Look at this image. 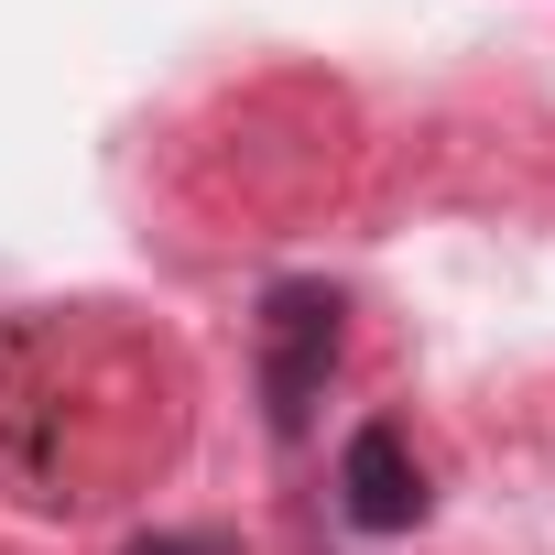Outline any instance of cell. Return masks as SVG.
<instances>
[{
  "mask_svg": "<svg viewBox=\"0 0 555 555\" xmlns=\"http://www.w3.org/2000/svg\"><path fill=\"white\" fill-rule=\"evenodd\" d=\"M338 512H349L360 533H414V522H425V468H414L403 425H360V436L338 447Z\"/></svg>",
  "mask_w": 555,
  "mask_h": 555,
  "instance_id": "2",
  "label": "cell"
},
{
  "mask_svg": "<svg viewBox=\"0 0 555 555\" xmlns=\"http://www.w3.org/2000/svg\"><path fill=\"white\" fill-rule=\"evenodd\" d=\"M327 360H338V295L327 284H272L261 295V403H272V436H306V414L327 392Z\"/></svg>",
  "mask_w": 555,
  "mask_h": 555,
  "instance_id": "1",
  "label": "cell"
},
{
  "mask_svg": "<svg viewBox=\"0 0 555 555\" xmlns=\"http://www.w3.org/2000/svg\"><path fill=\"white\" fill-rule=\"evenodd\" d=\"M131 555H229V533H142Z\"/></svg>",
  "mask_w": 555,
  "mask_h": 555,
  "instance_id": "3",
  "label": "cell"
}]
</instances>
